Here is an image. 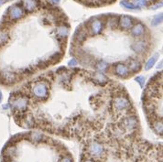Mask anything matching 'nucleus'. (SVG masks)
Wrapping results in <instances>:
<instances>
[{"label":"nucleus","mask_w":163,"mask_h":162,"mask_svg":"<svg viewBox=\"0 0 163 162\" xmlns=\"http://www.w3.org/2000/svg\"><path fill=\"white\" fill-rule=\"evenodd\" d=\"M147 31V28L145 27L142 23L140 22H137L133 25V27L130 28V34L132 37L135 38H144L145 34H146Z\"/></svg>","instance_id":"423d86ee"},{"label":"nucleus","mask_w":163,"mask_h":162,"mask_svg":"<svg viewBox=\"0 0 163 162\" xmlns=\"http://www.w3.org/2000/svg\"><path fill=\"white\" fill-rule=\"evenodd\" d=\"M131 3H133L137 8H142L148 6V0H132Z\"/></svg>","instance_id":"9b49d317"},{"label":"nucleus","mask_w":163,"mask_h":162,"mask_svg":"<svg viewBox=\"0 0 163 162\" xmlns=\"http://www.w3.org/2000/svg\"><path fill=\"white\" fill-rule=\"evenodd\" d=\"M61 0H51V2L54 3V4H59Z\"/></svg>","instance_id":"f3484780"},{"label":"nucleus","mask_w":163,"mask_h":162,"mask_svg":"<svg viewBox=\"0 0 163 162\" xmlns=\"http://www.w3.org/2000/svg\"><path fill=\"white\" fill-rule=\"evenodd\" d=\"M162 17H163L162 13L156 15V16L153 17V20H152V26H158V25H159V24L162 22Z\"/></svg>","instance_id":"9d476101"},{"label":"nucleus","mask_w":163,"mask_h":162,"mask_svg":"<svg viewBox=\"0 0 163 162\" xmlns=\"http://www.w3.org/2000/svg\"><path fill=\"white\" fill-rule=\"evenodd\" d=\"M78 63H79V62H78L76 59H71V60L68 62V66H70V67H75V66L78 65Z\"/></svg>","instance_id":"4468645a"},{"label":"nucleus","mask_w":163,"mask_h":162,"mask_svg":"<svg viewBox=\"0 0 163 162\" xmlns=\"http://www.w3.org/2000/svg\"><path fill=\"white\" fill-rule=\"evenodd\" d=\"M1 100H2V94L0 92V102H1Z\"/></svg>","instance_id":"6ab92c4d"},{"label":"nucleus","mask_w":163,"mask_h":162,"mask_svg":"<svg viewBox=\"0 0 163 162\" xmlns=\"http://www.w3.org/2000/svg\"><path fill=\"white\" fill-rule=\"evenodd\" d=\"M108 74L111 73L114 74L116 76L122 78V79H128L129 77H131L133 74H131V71L129 70L128 67L125 65V63L123 62H116L114 65L110 66L109 69H106L105 70Z\"/></svg>","instance_id":"f03ea898"},{"label":"nucleus","mask_w":163,"mask_h":162,"mask_svg":"<svg viewBox=\"0 0 163 162\" xmlns=\"http://www.w3.org/2000/svg\"><path fill=\"white\" fill-rule=\"evenodd\" d=\"M41 0H21V4L24 11L33 13L40 8Z\"/></svg>","instance_id":"0eeeda50"},{"label":"nucleus","mask_w":163,"mask_h":162,"mask_svg":"<svg viewBox=\"0 0 163 162\" xmlns=\"http://www.w3.org/2000/svg\"><path fill=\"white\" fill-rule=\"evenodd\" d=\"M135 24L134 19L130 16L123 15L118 17V26L121 29L123 30H128L130 29L133 25Z\"/></svg>","instance_id":"39448f33"},{"label":"nucleus","mask_w":163,"mask_h":162,"mask_svg":"<svg viewBox=\"0 0 163 162\" xmlns=\"http://www.w3.org/2000/svg\"><path fill=\"white\" fill-rule=\"evenodd\" d=\"M58 162H74V159H72V158L71 157V155H69V153H68V154L62 156V157L58 160Z\"/></svg>","instance_id":"f8f14e48"},{"label":"nucleus","mask_w":163,"mask_h":162,"mask_svg":"<svg viewBox=\"0 0 163 162\" xmlns=\"http://www.w3.org/2000/svg\"><path fill=\"white\" fill-rule=\"evenodd\" d=\"M143 108L149 124L162 122V71L149 80L143 93Z\"/></svg>","instance_id":"f257e3e1"},{"label":"nucleus","mask_w":163,"mask_h":162,"mask_svg":"<svg viewBox=\"0 0 163 162\" xmlns=\"http://www.w3.org/2000/svg\"><path fill=\"white\" fill-rule=\"evenodd\" d=\"M81 162H95L94 159H92V158H83H83H82V161Z\"/></svg>","instance_id":"2eb2a0df"},{"label":"nucleus","mask_w":163,"mask_h":162,"mask_svg":"<svg viewBox=\"0 0 163 162\" xmlns=\"http://www.w3.org/2000/svg\"><path fill=\"white\" fill-rule=\"evenodd\" d=\"M158 54L156 53V54H154V55H153L150 59H149V61L147 62L146 65H145V70H150V69L155 65V63H156V62H157V60H158Z\"/></svg>","instance_id":"6e6552de"},{"label":"nucleus","mask_w":163,"mask_h":162,"mask_svg":"<svg viewBox=\"0 0 163 162\" xmlns=\"http://www.w3.org/2000/svg\"><path fill=\"white\" fill-rule=\"evenodd\" d=\"M136 81H137V82L139 83L141 88H144L145 82H146V78H145L144 76H137V77H136Z\"/></svg>","instance_id":"ddd939ff"},{"label":"nucleus","mask_w":163,"mask_h":162,"mask_svg":"<svg viewBox=\"0 0 163 162\" xmlns=\"http://www.w3.org/2000/svg\"><path fill=\"white\" fill-rule=\"evenodd\" d=\"M8 0H0V7H1L4 3H6Z\"/></svg>","instance_id":"a211bd4d"},{"label":"nucleus","mask_w":163,"mask_h":162,"mask_svg":"<svg viewBox=\"0 0 163 162\" xmlns=\"http://www.w3.org/2000/svg\"><path fill=\"white\" fill-rule=\"evenodd\" d=\"M162 6V2H160V3H158V4H156V5H152L151 7H150V8L151 9H158L159 7H161Z\"/></svg>","instance_id":"dca6fc26"},{"label":"nucleus","mask_w":163,"mask_h":162,"mask_svg":"<svg viewBox=\"0 0 163 162\" xmlns=\"http://www.w3.org/2000/svg\"><path fill=\"white\" fill-rule=\"evenodd\" d=\"M25 16V11L23 9V8L20 5H13L9 8L8 11V20L11 22H15L20 20V19Z\"/></svg>","instance_id":"7ed1b4c3"},{"label":"nucleus","mask_w":163,"mask_h":162,"mask_svg":"<svg viewBox=\"0 0 163 162\" xmlns=\"http://www.w3.org/2000/svg\"><path fill=\"white\" fill-rule=\"evenodd\" d=\"M120 5L123 6L125 8H128V9H131V10H137L139 8H137V6H135L133 3H131L130 1H128V0H122L120 2Z\"/></svg>","instance_id":"1a4fd4ad"},{"label":"nucleus","mask_w":163,"mask_h":162,"mask_svg":"<svg viewBox=\"0 0 163 162\" xmlns=\"http://www.w3.org/2000/svg\"><path fill=\"white\" fill-rule=\"evenodd\" d=\"M104 22L99 19H93L92 22H90L86 30L88 32V36H98L102 33L104 29Z\"/></svg>","instance_id":"20e7f679"}]
</instances>
